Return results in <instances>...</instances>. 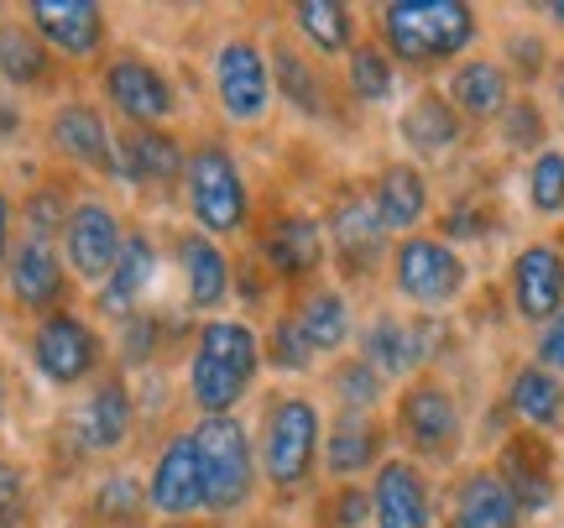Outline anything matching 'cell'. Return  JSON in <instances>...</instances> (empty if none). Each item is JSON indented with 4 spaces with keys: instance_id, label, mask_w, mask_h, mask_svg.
<instances>
[{
    "instance_id": "6da1fadb",
    "label": "cell",
    "mask_w": 564,
    "mask_h": 528,
    "mask_svg": "<svg viewBox=\"0 0 564 528\" xmlns=\"http://www.w3.org/2000/svg\"><path fill=\"white\" fill-rule=\"evenodd\" d=\"M262 330L251 320H225V314L204 320L188 341V362H183L194 419H236L262 377Z\"/></svg>"
},
{
    "instance_id": "7a4b0ae2",
    "label": "cell",
    "mask_w": 564,
    "mask_h": 528,
    "mask_svg": "<svg viewBox=\"0 0 564 528\" xmlns=\"http://www.w3.org/2000/svg\"><path fill=\"white\" fill-rule=\"evenodd\" d=\"M257 466L272 497H303L324 471V413L308 392H272L257 419Z\"/></svg>"
},
{
    "instance_id": "3957f363",
    "label": "cell",
    "mask_w": 564,
    "mask_h": 528,
    "mask_svg": "<svg viewBox=\"0 0 564 528\" xmlns=\"http://www.w3.org/2000/svg\"><path fill=\"white\" fill-rule=\"evenodd\" d=\"M481 37L476 6L465 0H387L377 11V42L387 58L403 68H440V63H460L465 47Z\"/></svg>"
},
{
    "instance_id": "277c9868",
    "label": "cell",
    "mask_w": 564,
    "mask_h": 528,
    "mask_svg": "<svg viewBox=\"0 0 564 528\" xmlns=\"http://www.w3.org/2000/svg\"><path fill=\"white\" fill-rule=\"evenodd\" d=\"M178 200L188 209L194 230L215 236V241H230V236H246L257 225V194H251V179H246L241 158L230 152V142L220 137H199L188 147V163H183V183Z\"/></svg>"
},
{
    "instance_id": "5b68a950",
    "label": "cell",
    "mask_w": 564,
    "mask_h": 528,
    "mask_svg": "<svg viewBox=\"0 0 564 528\" xmlns=\"http://www.w3.org/2000/svg\"><path fill=\"white\" fill-rule=\"evenodd\" d=\"M188 434L199 445L204 518H236V513L257 508L262 466H257V434L241 413L236 419H194Z\"/></svg>"
},
{
    "instance_id": "8992f818",
    "label": "cell",
    "mask_w": 564,
    "mask_h": 528,
    "mask_svg": "<svg viewBox=\"0 0 564 528\" xmlns=\"http://www.w3.org/2000/svg\"><path fill=\"white\" fill-rule=\"evenodd\" d=\"M95 89H100L105 116H116L121 131H147V126L178 121L173 74L158 58H147L141 47H110L105 63L95 68Z\"/></svg>"
},
{
    "instance_id": "52a82bcc",
    "label": "cell",
    "mask_w": 564,
    "mask_h": 528,
    "mask_svg": "<svg viewBox=\"0 0 564 528\" xmlns=\"http://www.w3.org/2000/svg\"><path fill=\"white\" fill-rule=\"evenodd\" d=\"M26 356H32V371H37L47 387H58V392H79V387H89L95 377L110 371V362H105L110 351H105L100 325L74 304L32 320V330H26Z\"/></svg>"
},
{
    "instance_id": "ba28073f",
    "label": "cell",
    "mask_w": 564,
    "mask_h": 528,
    "mask_svg": "<svg viewBox=\"0 0 564 528\" xmlns=\"http://www.w3.org/2000/svg\"><path fill=\"white\" fill-rule=\"evenodd\" d=\"M209 79H215V105L230 126L257 131L267 126L272 105H278V84H272V58L251 32H230L209 58Z\"/></svg>"
},
{
    "instance_id": "9c48e42d",
    "label": "cell",
    "mask_w": 564,
    "mask_h": 528,
    "mask_svg": "<svg viewBox=\"0 0 564 528\" xmlns=\"http://www.w3.org/2000/svg\"><path fill=\"white\" fill-rule=\"evenodd\" d=\"M126 236H131V225H126L121 209L105 200V194L79 188V200H74V209H68V225H63V236H58L68 278L95 293V288L116 272V262H121Z\"/></svg>"
},
{
    "instance_id": "30bf717a",
    "label": "cell",
    "mask_w": 564,
    "mask_h": 528,
    "mask_svg": "<svg viewBox=\"0 0 564 528\" xmlns=\"http://www.w3.org/2000/svg\"><path fill=\"white\" fill-rule=\"evenodd\" d=\"M42 147L53 152V163L116 183V131H110V116L100 100L63 95L42 121Z\"/></svg>"
},
{
    "instance_id": "8fae6325",
    "label": "cell",
    "mask_w": 564,
    "mask_h": 528,
    "mask_svg": "<svg viewBox=\"0 0 564 528\" xmlns=\"http://www.w3.org/2000/svg\"><path fill=\"white\" fill-rule=\"evenodd\" d=\"M137 434V398H131V382L126 371H105L84 387V398L68 408V445L89 455V461H116Z\"/></svg>"
},
{
    "instance_id": "7c38bea8",
    "label": "cell",
    "mask_w": 564,
    "mask_h": 528,
    "mask_svg": "<svg viewBox=\"0 0 564 528\" xmlns=\"http://www.w3.org/2000/svg\"><path fill=\"white\" fill-rule=\"evenodd\" d=\"M398 440L408 445V461H449L460 450V403L440 377H408L392 408Z\"/></svg>"
},
{
    "instance_id": "4fadbf2b",
    "label": "cell",
    "mask_w": 564,
    "mask_h": 528,
    "mask_svg": "<svg viewBox=\"0 0 564 528\" xmlns=\"http://www.w3.org/2000/svg\"><path fill=\"white\" fill-rule=\"evenodd\" d=\"M387 267H392L398 299H408L413 309H449L470 283L465 257L440 236H403L392 246Z\"/></svg>"
},
{
    "instance_id": "5bb4252c",
    "label": "cell",
    "mask_w": 564,
    "mask_h": 528,
    "mask_svg": "<svg viewBox=\"0 0 564 528\" xmlns=\"http://www.w3.org/2000/svg\"><path fill=\"white\" fill-rule=\"evenodd\" d=\"M21 21L58 63H105L110 53V17L95 0H26Z\"/></svg>"
},
{
    "instance_id": "9a60e30c",
    "label": "cell",
    "mask_w": 564,
    "mask_h": 528,
    "mask_svg": "<svg viewBox=\"0 0 564 528\" xmlns=\"http://www.w3.org/2000/svg\"><path fill=\"white\" fill-rule=\"evenodd\" d=\"M0 283H6L11 309H21L26 320H42V314H53V309H68V293L79 288L68 278V262H63L58 241H32V236H17Z\"/></svg>"
},
{
    "instance_id": "2e32d148",
    "label": "cell",
    "mask_w": 564,
    "mask_h": 528,
    "mask_svg": "<svg viewBox=\"0 0 564 528\" xmlns=\"http://www.w3.org/2000/svg\"><path fill=\"white\" fill-rule=\"evenodd\" d=\"M251 230H257V257H262V267L278 283L303 288L319 278L324 257H329L319 215H308V209H278L272 220L251 225Z\"/></svg>"
},
{
    "instance_id": "e0dca14e",
    "label": "cell",
    "mask_w": 564,
    "mask_h": 528,
    "mask_svg": "<svg viewBox=\"0 0 564 528\" xmlns=\"http://www.w3.org/2000/svg\"><path fill=\"white\" fill-rule=\"evenodd\" d=\"M324 241H329V257L340 262V272H350V278H366L382 257H392L387 225H382V215H377L371 188H345L340 200L329 204V215H324Z\"/></svg>"
},
{
    "instance_id": "ac0fdd59",
    "label": "cell",
    "mask_w": 564,
    "mask_h": 528,
    "mask_svg": "<svg viewBox=\"0 0 564 528\" xmlns=\"http://www.w3.org/2000/svg\"><path fill=\"white\" fill-rule=\"evenodd\" d=\"M147 513L167 524H188L204 513V482H199V445L188 429H173L147 471Z\"/></svg>"
},
{
    "instance_id": "d6986e66",
    "label": "cell",
    "mask_w": 564,
    "mask_h": 528,
    "mask_svg": "<svg viewBox=\"0 0 564 528\" xmlns=\"http://www.w3.org/2000/svg\"><path fill=\"white\" fill-rule=\"evenodd\" d=\"M173 267H178L183 278V299L194 314H220L230 304V293H236V262H230V251H225L215 236H204V230H173Z\"/></svg>"
},
{
    "instance_id": "ffe728a7",
    "label": "cell",
    "mask_w": 564,
    "mask_h": 528,
    "mask_svg": "<svg viewBox=\"0 0 564 528\" xmlns=\"http://www.w3.org/2000/svg\"><path fill=\"white\" fill-rule=\"evenodd\" d=\"M188 147L173 137V126H147V131H116V183L137 194L178 188Z\"/></svg>"
},
{
    "instance_id": "44dd1931",
    "label": "cell",
    "mask_w": 564,
    "mask_h": 528,
    "mask_svg": "<svg viewBox=\"0 0 564 528\" xmlns=\"http://www.w3.org/2000/svg\"><path fill=\"white\" fill-rule=\"evenodd\" d=\"M371 524L377 528H440L434 524V487L423 476L419 461L387 455L371 471Z\"/></svg>"
},
{
    "instance_id": "7402d4cb",
    "label": "cell",
    "mask_w": 564,
    "mask_h": 528,
    "mask_svg": "<svg viewBox=\"0 0 564 528\" xmlns=\"http://www.w3.org/2000/svg\"><path fill=\"white\" fill-rule=\"evenodd\" d=\"M507 288H512V309L528 325H554L564 314V251L554 241L523 246L512 267H507Z\"/></svg>"
},
{
    "instance_id": "603a6c76",
    "label": "cell",
    "mask_w": 564,
    "mask_h": 528,
    "mask_svg": "<svg viewBox=\"0 0 564 528\" xmlns=\"http://www.w3.org/2000/svg\"><path fill=\"white\" fill-rule=\"evenodd\" d=\"M434 356V320H398V314H377L361 330V362L392 382V377H419V366Z\"/></svg>"
},
{
    "instance_id": "cb8c5ba5",
    "label": "cell",
    "mask_w": 564,
    "mask_h": 528,
    "mask_svg": "<svg viewBox=\"0 0 564 528\" xmlns=\"http://www.w3.org/2000/svg\"><path fill=\"white\" fill-rule=\"evenodd\" d=\"M158 272H162L158 241H152L147 230H137V225H131V236H126V246H121V262H116V272L95 288V314H100V320H116V325H121V320H131V314H141L147 293H152V283H158Z\"/></svg>"
},
{
    "instance_id": "d4e9b609",
    "label": "cell",
    "mask_w": 564,
    "mask_h": 528,
    "mask_svg": "<svg viewBox=\"0 0 564 528\" xmlns=\"http://www.w3.org/2000/svg\"><path fill=\"white\" fill-rule=\"evenodd\" d=\"M293 330L303 335V346L314 351V356H340L350 346V335H356V314H350V299H345L335 283H303L293 288V304L282 309Z\"/></svg>"
},
{
    "instance_id": "484cf974",
    "label": "cell",
    "mask_w": 564,
    "mask_h": 528,
    "mask_svg": "<svg viewBox=\"0 0 564 528\" xmlns=\"http://www.w3.org/2000/svg\"><path fill=\"white\" fill-rule=\"evenodd\" d=\"M387 429L377 413H335L324 424V476L329 482H356L366 471H377L387 461Z\"/></svg>"
},
{
    "instance_id": "4316f807",
    "label": "cell",
    "mask_w": 564,
    "mask_h": 528,
    "mask_svg": "<svg viewBox=\"0 0 564 528\" xmlns=\"http://www.w3.org/2000/svg\"><path fill=\"white\" fill-rule=\"evenodd\" d=\"M63 63L42 47V37L26 21H0V89L11 95H42V89H58Z\"/></svg>"
},
{
    "instance_id": "83f0119b",
    "label": "cell",
    "mask_w": 564,
    "mask_h": 528,
    "mask_svg": "<svg viewBox=\"0 0 564 528\" xmlns=\"http://www.w3.org/2000/svg\"><path fill=\"white\" fill-rule=\"evenodd\" d=\"M288 26H293V42L319 63L356 53V11L345 0H299L288 11Z\"/></svg>"
},
{
    "instance_id": "f1b7e54d",
    "label": "cell",
    "mask_w": 564,
    "mask_h": 528,
    "mask_svg": "<svg viewBox=\"0 0 564 528\" xmlns=\"http://www.w3.org/2000/svg\"><path fill=\"white\" fill-rule=\"evenodd\" d=\"M444 100L460 110V121H497V116H507L512 79H507V68L497 58H460L449 68Z\"/></svg>"
},
{
    "instance_id": "f546056e",
    "label": "cell",
    "mask_w": 564,
    "mask_h": 528,
    "mask_svg": "<svg viewBox=\"0 0 564 528\" xmlns=\"http://www.w3.org/2000/svg\"><path fill=\"white\" fill-rule=\"evenodd\" d=\"M371 200H377V215H382L387 236H413L429 215V179H423L419 163H387L371 183Z\"/></svg>"
},
{
    "instance_id": "4dcf8cb0",
    "label": "cell",
    "mask_w": 564,
    "mask_h": 528,
    "mask_svg": "<svg viewBox=\"0 0 564 528\" xmlns=\"http://www.w3.org/2000/svg\"><path fill=\"white\" fill-rule=\"evenodd\" d=\"M267 58H272V84H278V95L299 116H329V84H324V68L319 58H308L293 37H278L267 47Z\"/></svg>"
},
{
    "instance_id": "1f68e13d",
    "label": "cell",
    "mask_w": 564,
    "mask_h": 528,
    "mask_svg": "<svg viewBox=\"0 0 564 528\" xmlns=\"http://www.w3.org/2000/svg\"><path fill=\"white\" fill-rule=\"evenodd\" d=\"M460 110L444 100L440 89H423V95H413L408 100V110L398 116V137H403L408 152H419V158H444L449 147L460 142Z\"/></svg>"
},
{
    "instance_id": "d6a6232c",
    "label": "cell",
    "mask_w": 564,
    "mask_h": 528,
    "mask_svg": "<svg viewBox=\"0 0 564 528\" xmlns=\"http://www.w3.org/2000/svg\"><path fill=\"white\" fill-rule=\"evenodd\" d=\"M455 524L460 528H523V508L491 466L470 471L455 487Z\"/></svg>"
},
{
    "instance_id": "836d02e7",
    "label": "cell",
    "mask_w": 564,
    "mask_h": 528,
    "mask_svg": "<svg viewBox=\"0 0 564 528\" xmlns=\"http://www.w3.org/2000/svg\"><path fill=\"white\" fill-rule=\"evenodd\" d=\"M74 200H79V188H74L68 173H47V179H37L17 204V225H21L17 236H32V241H58L63 225H68Z\"/></svg>"
},
{
    "instance_id": "e575fe53",
    "label": "cell",
    "mask_w": 564,
    "mask_h": 528,
    "mask_svg": "<svg viewBox=\"0 0 564 528\" xmlns=\"http://www.w3.org/2000/svg\"><path fill=\"white\" fill-rule=\"evenodd\" d=\"M507 408L523 419L528 429H560L564 424V377H554L549 366L528 362L512 387H507Z\"/></svg>"
},
{
    "instance_id": "d590c367",
    "label": "cell",
    "mask_w": 564,
    "mask_h": 528,
    "mask_svg": "<svg viewBox=\"0 0 564 528\" xmlns=\"http://www.w3.org/2000/svg\"><path fill=\"white\" fill-rule=\"evenodd\" d=\"M345 89L361 105H382L398 89V63L387 58L382 42H356V53L345 58Z\"/></svg>"
},
{
    "instance_id": "8d00e7d4",
    "label": "cell",
    "mask_w": 564,
    "mask_h": 528,
    "mask_svg": "<svg viewBox=\"0 0 564 528\" xmlns=\"http://www.w3.org/2000/svg\"><path fill=\"white\" fill-rule=\"evenodd\" d=\"M89 508L110 528H137L147 518V482H137L131 471H105L100 482H95Z\"/></svg>"
},
{
    "instance_id": "74e56055",
    "label": "cell",
    "mask_w": 564,
    "mask_h": 528,
    "mask_svg": "<svg viewBox=\"0 0 564 528\" xmlns=\"http://www.w3.org/2000/svg\"><path fill=\"white\" fill-rule=\"evenodd\" d=\"M329 392H335V413H377L387 382L361 356H340V362L329 366Z\"/></svg>"
},
{
    "instance_id": "f35d334b",
    "label": "cell",
    "mask_w": 564,
    "mask_h": 528,
    "mask_svg": "<svg viewBox=\"0 0 564 528\" xmlns=\"http://www.w3.org/2000/svg\"><path fill=\"white\" fill-rule=\"evenodd\" d=\"M37 513V487H32V471L21 466L17 455L0 450V528H26Z\"/></svg>"
},
{
    "instance_id": "ab89813d",
    "label": "cell",
    "mask_w": 564,
    "mask_h": 528,
    "mask_svg": "<svg viewBox=\"0 0 564 528\" xmlns=\"http://www.w3.org/2000/svg\"><path fill=\"white\" fill-rule=\"evenodd\" d=\"M497 476H502L507 487H512V497H518V508H523V513L549 508V497H554V476H549L544 466H528L523 450H518V445H512V450L502 455Z\"/></svg>"
},
{
    "instance_id": "60d3db41",
    "label": "cell",
    "mask_w": 564,
    "mask_h": 528,
    "mask_svg": "<svg viewBox=\"0 0 564 528\" xmlns=\"http://www.w3.org/2000/svg\"><path fill=\"white\" fill-rule=\"evenodd\" d=\"M262 362L272 366V371H288V377H303V371H314V351L303 346V335L293 330V320L288 314H278L272 320V330L262 335Z\"/></svg>"
},
{
    "instance_id": "b9f144b4",
    "label": "cell",
    "mask_w": 564,
    "mask_h": 528,
    "mask_svg": "<svg viewBox=\"0 0 564 528\" xmlns=\"http://www.w3.org/2000/svg\"><path fill=\"white\" fill-rule=\"evenodd\" d=\"M528 204L539 215H564V152L539 147V158L528 163Z\"/></svg>"
},
{
    "instance_id": "7bdbcfd3",
    "label": "cell",
    "mask_w": 564,
    "mask_h": 528,
    "mask_svg": "<svg viewBox=\"0 0 564 528\" xmlns=\"http://www.w3.org/2000/svg\"><path fill=\"white\" fill-rule=\"evenodd\" d=\"M329 524L335 528H366L371 524V492L366 487H335V497H329Z\"/></svg>"
},
{
    "instance_id": "ee69618b",
    "label": "cell",
    "mask_w": 564,
    "mask_h": 528,
    "mask_svg": "<svg viewBox=\"0 0 564 528\" xmlns=\"http://www.w3.org/2000/svg\"><path fill=\"white\" fill-rule=\"evenodd\" d=\"M507 137L518 147H528V142H539V131H544V121H539V105H507Z\"/></svg>"
},
{
    "instance_id": "f6af8a7d",
    "label": "cell",
    "mask_w": 564,
    "mask_h": 528,
    "mask_svg": "<svg viewBox=\"0 0 564 528\" xmlns=\"http://www.w3.org/2000/svg\"><path fill=\"white\" fill-rule=\"evenodd\" d=\"M539 366H549L554 377H564V314L539 335Z\"/></svg>"
},
{
    "instance_id": "bcb514c9",
    "label": "cell",
    "mask_w": 564,
    "mask_h": 528,
    "mask_svg": "<svg viewBox=\"0 0 564 528\" xmlns=\"http://www.w3.org/2000/svg\"><path fill=\"white\" fill-rule=\"evenodd\" d=\"M11 246H17V200H11V188L0 183V272H6Z\"/></svg>"
},
{
    "instance_id": "7dc6e473",
    "label": "cell",
    "mask_w": 564,
    "mask_h": 528,
    "mask_svg": "<svg viewBox=\"0 0 564 528\" xmlns=\"http://www.w3.org/2000/svg\"><path fill=\"white\" fill-rule=\"evenodd\" d=\"M544 17H549V21H564V0H554V6H544Z\"/></svg>"
},
{
    "instance_id": "c3c4849f",
    "label": "cell",
    "mask_w": 564,
    "mask_h": 528,
    "mask_svg": "<svg viewBox=\"0 0 564 528\" xmlns=\"http://www.w3.org/2000/svg\"><path fill=\"white\" fill-rule=\"evenodd\" d=\"M0 419H6V366H0Z\"/></svg>"
}]
</instances>
